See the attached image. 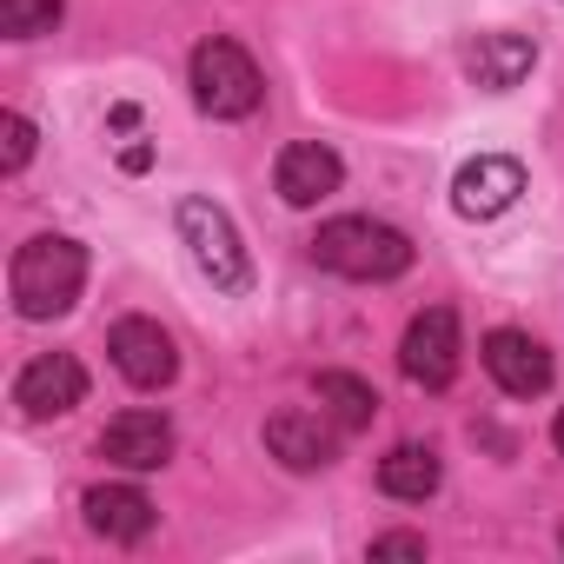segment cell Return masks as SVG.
<instances>
[{"label": "cell", "instance_id": "13", "mask_svg": "<svg viewBox=\"0 0 564 564\" xmlns=\"http://www.w3.org/2000/svg\"><path fill=\"white\" fill-rule=\"evenodd\" d=\"M80 511H87V531L107 538V544H140L153 531V498L133 491V485H94L80 498Z\"/></svg>", "mask_w": 564, "mask_h": 564}, {"label": "cell", "instance_id": "2", "mask_svg": "<svg viewBox=\"0 0 564 564\" xmlns=\"http://www.w3.org/2000/svg\"><path fill=\"white\" fill-rule=\"evenodd\" d=\"M313 265H326L339 279H399L412 265V239L386 219L346 213V219H326L313 232Z\"/></svg>", "mask_w": 564, "mask_h": 564}, {"label": "cell", "instance_id": "4", "mask_svg": "<svg viewBox=\"0 0 564 564\" xmlns=\"http://www.w3.org/2000/svg\"><path fill=\"white\" fill-rule=\"evenodd\" d=\"M180 239H186V252H193V265L213 279V293H246L252 286V259H246V246H239V226L226 219V206H213V199H180Z\"/></svg>", "mask_w": 564, "mask_h": 564}, {"label": "cell", "instance_id": "1", "mask_svg": "<svg viewBox=\"0 0 564 564\" xmlns=\"http://www.w3.org/2000/svg\"><path fill=\"white\" fill-rule=\"evenodd\" d=\"M80 286H87V252L67 232L28 239L14 252V265H8V293H14V313L21 319H61V313H74Z\"/></svg>", "mask_w": 564, "mask_h": 564}, {"label": "cell", "instance_id": "18", "mask_svg": "<svg viewBox=\"0 0 564 564\" xmlns=\"http://www.w3.org/2000/svg\"><path fill=\"white\" fill-rule=\"evenodd\" d=\"M0 140H8V153H0V166H8V173H21L28 160H34V120L28 113H0Z\"/></svg>", "mask_w": 564, "mask_h": 564}, {"label": "cell", "instance_id": "15", "mask_svg": "<svg viewBox=\"0 0 564 564\" xmlns=\"http://www.w3.org/2000/svg\"><path fill=\"white\" fill-rule=\"evenodd\" d=\"M438 478H445V465H438L432 445H392L379 458V491L399 498V505H425L438 491Z\"/></svg>", "mask_w": 564, "mask_h": 564}, {"label": "cell", "instance_id": "11", "mask_svg": "<svg viewBox=\"0 0 564 564\" xmlns=\"http://www.w3.org/2000/svg\"><path fill=\"white\" fill-rule=\"evenodd\" d=\"M265 452L286 471H326L333 452H339V432L313 412H272L265 419Z\"/></svg>", "mask_w": 564, "mask_h": 564}, {"label": "cell", "instance_id": "14", "mask_svg": "<svg viewBox=\"0 0 564 564\" xmlns=\"http://www.w3.org/2000/svg\"><path fill=\"white\" fill-rule=\"evenodd\" d=\"M531 67H538V47H531L524 34H478V41L465 47V74H471L485 94H505V87H518Z\"/></svg>", "mask_w": 564, "mask_h": 564}, {"label": "cell", "instance_id": "7", "mask_svg": "<svg viewBox=\"0 0 564 564\" xmlns=\"http://www.w3.org/2000/svg\"><path fill=\"white\" fill-rule=\"evenodd\" d=\"M80 399H87V372H80L74 352H41V359H28L21 379H14L21 419H67Z\"/></svg>", "mask_w": 564, "mask_h": 564}, {"label": "cell", "instance_id": "9", "mask_svg": "<svg viewBox=\"0 0 564 564\" xmlns=\"http://www.w3.org/2000/svg\"><path fill=\"white\" fill-rule=\"evenodd\" d=\"M485 372L498 379V392H511V399H538V392L551 386V352H544L531 333L498 326V333L485 339Z\"/></svg>", "mask_w": 564, "mask_h": 564}, {"label": "cell", "instance_id": "3", "mask_svg": "<svg viewBox=\"0 0 564 564\" xmlns=\"http://www.w3.org/2000/svg\"><path fill=\"white\" fill-rule=\"evenodd\" d=\"M193 100H199V113H213V120H246V113H259V100H265V74L252 67V54H246L239 41L213 34V41L193 47Z\"/></svg>", "mask_w": 564, "mask_h": 564}, {"label": "cell", "instance_id": "19", "mask_svg": "<svg viewBox=\"0 0 564 564\" xmlns=\"http://www.w3.org/2000/svg\"><path fill=\"white\" fill-rule=\"evenodd\" d=\"M372 557H425V538L419 531H386V538H372Z\"/></svg>", "mask_w": 564, "mask_h": 564}, {"label": "cell", "instance_id": "20", "mask_svg": "<svg viewBox=\"0 0 564 564\" xmlns=\"http://www.w3.org/2000/svg\"><path fill=\"white\" fill-rule=\"evenodd\" d=\"M551 445H557V452H564V412H557V425H551Z\"/></svg>", "mask_w": 564, "mask_h": 564}, {"label": "cell", "instance_id": "6", "mask_svg": "<svg viewBox=\"0 0 564 564\" xmlns=\"http://www.w3.org/2000/svg\"><path fill=\"white\" fill-rule=\"evenodd\" d=\"M107 352H113L120 379L140 386V392H160V386H173V372H180V346H173V333H166L160 319H120L113 339H107Z\"/></svg>", "mask_w": 564, "mask_h": 564}, {"label": "cell", "instance_id": "10", "mask_svg": "<svg viewBox=\"0 0 564 564\" xmlns=\"http://www.w3.org/2000/svg\"><path fill=\"white\" fill-rule=\"evenodd\" d=\"M100 458L120 465V471H160L173 458V425L160 412H120L100 432Z\"/></svg>", "mask_w": 564, "mask_h": 564}, {"label": "cell", "instance_id": "17", "mask_svg": "<svg viewBox=\"0 0 564 564\" xmlns=\"http://www.w3.org/2000/svg\"><path fill=\"white\" fill-rule=\"evenodd\" d=\"M61 28V0H0V34L8 41H41Z\"/></svg>", "mask_w": 564, "mask_h": 564}, {"label": "cell", "instance_id": "16", "mask_svg": "<svg viewBox=\"0 0 564 564\" xmlns=\"http://www.w3.org/2000/svg\"><path fill=\"white\" fill-rule=\"evenodd\" d=\"M319 405L333 412L339 432H366L379 419V392L366 379H352V372H319Z\"/></svg>", "mask_w": 564, "mask_h": 564}, {"label": "cell", "instance_id": "8", "mask_svg": "<svg viewBox=\"0 0 564 564\" xmlns=\"http://www.w3.org/2000/svg\"><path fill=\"white\" fill-rule=\"evenodd\" d=\"M518 193H524V166H518L511 153H478V160L458 166V180H452V206H458L465 219H498V213L518 206Z\"/></svg>", "mask_w": 564, "mask_h": 564}, {"label": "cell", "instance_id": "12", "mask_svg": "<svg viewBox=\"0 0 564 564\" xmlns=\"http://www.w3.org/2000/svg\"><path fill=\"white\" fill-rule=\"evenodd\" d=\"M339 180H346V166L319 140L286 147V153H279V173H272V186H279V199H286V206H319L326 193H339Z\"/></svg>", "mask_w": 564, "mask_h": 564}, {"label": "cell", "instance_id": "5", "mask_svg": "<svg viewBox=\"0 0 564 564\" xmlns=\"http://www.w3.org/2000/svg\"><path fill=\"white\" fill-rule=\"evenodd\" d=\"M399 372L425 392H445L458 379V313L452 306H425L412 326H405V346H399Z\"/></svg>", "mask_w": 564, "mask_h": 564}]
</instances>
